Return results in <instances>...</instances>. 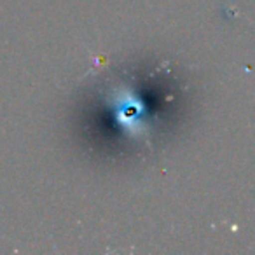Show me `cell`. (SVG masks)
<instances>
[{"mask_svg":"<svg viewBox=\"0 0 255 255\" xmlns=\"http://www.w3.org/2000/svg\"><path fill=\"white\" fill-rule=\"evenodd\" d=\"M192 89L166 60H135L96 74L79 109L89 156L121 166L159 152L187 121Z\"/></svg>","mask_w":255,"mask_h":255,"instance_id":"obj_1","label":"cell"}]
</instances>
